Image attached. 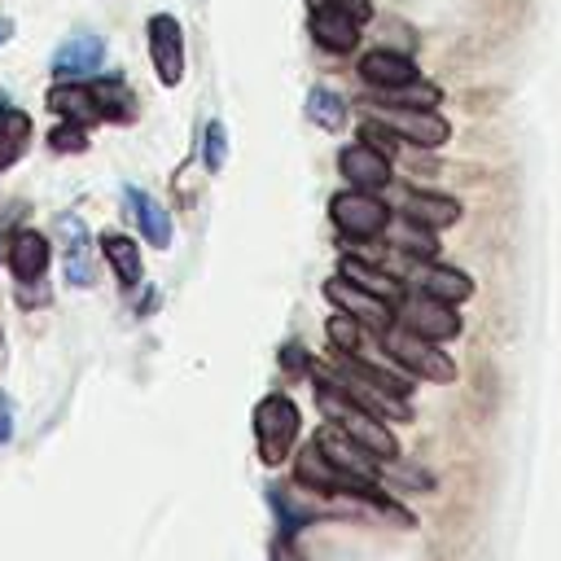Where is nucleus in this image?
<instances>
[{
    "label": "nucleus",
    "mask_w": 561,
    "mask_h": 561,
    "mask_svg": "<svg viewBox=\"0 0 561 561\" xmlns=\"http://www.w3.org/2000/svg\"><path fill=\"white\" fill-rule=\"evenodd\" d=\"M302 110H307V118H311L316 127H324V131H342V127H346V114H351L346 101H342L333 88H324V83H316V88L307 92V105H302Z\"/></svg>",
    "instance_id": "27"
},
{
    "label": "nucleus",
    "mask_w": 561,
    "mask_h": 561,
    "mask_svg": "<svg viewBox=\"0 0 561 561\" xmlns=\"http://www.w3.org/2000/svg\"><path fill=\"white\" fill-rule=\"evenodd\" d=\"M394 320H399L403 329L430 337V342H451V337H460V316H456V307H451V302H438V298H430V294H421V289H412V294H403V298L394 302Z\"/></svg>",
    "instance_id": "6"
},
{
    "label": "nucleus",
    "mask_w": 561,
    "mask_h": 561,
    "mask_svg": "<svg viewBox=\"0 0 561 561\" xmlns=\"http://www.w3.org/2000/svg\"><path fill=\"white\" fill-rule=\"evenodd\" d=\"M202 162H206V171L215 175V171H224V162H228V131H224V123L219 118H210L206 123V131H202Z\"/></svg>",
    "instance_id": "30"
},
{
    "label": "nucleus",
    "mask_w": 561,
    "mask_h": 561,
    "mask_svg": "<svg viewBox=\"0 0 561 561\" xmlns=\"http://www.w3.org/2000/svg\"><path fill=\"white\" fill-rule=\"evenodd\" d=\"M123 197H127L131 219L140 224L145 241H149V245H158V250H167V245H171V215H167V210H162L145 188H136V184H127V188H123Z\"/></svg>",
    "instance_id": "23"
},
{
    "label": "nucleus",
    "mask_w": 561,
    "mask_h": 561,
    "mask_svg": "<svg viewBox=\"0 0 561 561\" xmlns=\"http://www.w3.org/2000/svg\"><path fill=\"white\" fill-rule=\"evenodd\" d=\"M48 149H53V153H83V149H88V127L61 118V123L48 131Z\"/></svg>",
    "instance_id": "31"
},
{
    "label": "nucleus",
    "mask_w": 561,
    "mask_h": 561,
    "mask_svg": "<svg viewBox=\"0 0 561 561\" xmlns=\"http://www.w3.org/2000/svg\"><path fill=\"white\" fill-rule=\"evenodd\" d=\"M324 298H329L337 311L355 316L368 333H381V329L394 320V302H386V298H377V294L359 289V285H355V280H346L342 272H337L333 280H324Z\"/></svg>",
    "instance_id": "9"
},
{
    "label": "nucleus",
    "mask_w": 561,
    "mask_h": 561,
    "mask_svg": "<svg viewBox=\"0 0 561 561\" xmlns=\"http://www.w3.org/2000/svg\"><path fill=\"white\" fill-rule=\"evenodd\" d=\"M377 101H390V105H416V110H438L443 101V88L430 83V79H412L403 88H386V92H373Z\"/></svg>",
    "instance_id": "28"
},
{
    "label": "nucleus",
    "mask_w": 561,
    "mask_h": 561,
    "mask_svg": "<svg viewBox=\"0 0 561 561\" xmlns=\"http://www.w3.org/2000/svg\"><path fill=\"white\" fill-rule=\"evenodd\" d=\"M316 377V373H311ZM316 408H320V416L329 421V425H337V430H346L355 443H364L377 460H394L399 456V443H394V434L386 430V421L381 416H373L368 408H359L351 394H342L333 381H324V377H316Z\"/></svg>",
    "instance_id": "1"
},
{
    "label": "nucleus",
    "mask_w": 561,
    "mask_h": 561,
    "mask_svg": "<svg viewBox=\"0 0 561 561\" xmlns=\"http://www.w3.org/2000/svg\"><path fill=\"white\" fill-rule=\"evenodd\" d=\"M390 215H394V210H390L377 193H368V188H342V193H333V202H329V219H333V228H337L346 241H377V237L386 232Z\"/></svg>",
    "instance_id": "5"
},
{
    "label": "nucleus",
    "mask_w": 561,
    "mask_h": 561,
    "mask_svg": "<svg viewBox=\"0 0 561 561\" xmlns=\"http://www.w3.org/2000/svg\"><path fill=\"white\" fill-rule=\"evenodd\" d=\"M44 105L66 118V123H79V127H96L101 123V105H96V92L88 79H57L44 96Z\"/></svg>",
    "instance_id": "17"
},
{
    "label": "nucleus",
    "mask_w": 561,
    "mask_h": 561,
    "mask_svg": "<svg viewBox=\"0 0 561 561\" xmlns=\"http://www.w3.org/2000/svg\"><path fill=\"white\" fill-rule=\"evenodd\" d=\"M311 373L316 377H324V381H333L342 394H351L359 408H368L373 416H381V421H412V403L403 399V394H390V390H381V386H373L368 377H359V373H346V368H324V364H311Z\"/></svg>",
    "instance_id": "8"
},
{
    "label": "nucleus",
    "mask_w": 561,
    "mask_h": 561,
    "mask_svg": "<svg viewBox=\"0 0 561 561\" xmlns=\"http://www.w3.org/2000/svg\"><path fill=\"white\" fill-rule=\"evenodd\" d=\"M145 44H149V66L162 88H180L184 79V31L171 13H149L145 22Z\"/></svg>",
    "instance_id": "7"
},
{
    "label": "nucleus",
    "mask_w": 561,
    "mask_h": 561,
    "mask_svg": "<svg viewBox=\"0 0 561 561\" xmlns=\"http://www.w3.org/2000/svg\"><path fill=\"white\" fill-rule=\"evenodd\" d=\"M294 478H298L307 491H320V495H346V486H351V473L333 469L316 443H307V447L294 456Z\"/></svg>",
    "instance_id": "19"
},
{
    "label": "nucleus",
    "mask_w": 561,
    "mask_h": 561,
    "mask_svg": "<svg viewBox=\"0 0 561 561\" xmlns=\"http://www.w3.org/2000/svg\"><path fill=\"white\" fill-rule=\"evenodd\" d=\"M381 237H386L403 259H412V263L438 259V232L425 228V224H416V219H408V215H390V224H386Z\"/></svg>",
    "instance_id": "20"
},
{
    "label": "nucleus",
    "mask_w": 561,
    "mask_h": 561,
    "mask_svg": "<svg viewBox=\"0 0 561 561\" xmlns=\"http://www.w3.org/2000/svg\"><path fill=\"white\" fill-rule=\"evenodd\" d=\"M105 66V39L92 31H79L57 44L53 53V79H92Z\"/></svg>",
    "instance_id": "14"
},
{
    "label": "nucleus",
    "mask_w": 561,
    "mask_h": 561,
    "mask_svg": "<svg viewBox=\"0 0 561 561\" xmlns=\"http://www.w3.org/2000/svg\"><path fill=\"white\" fill-rule=\"evenodd\" d=\"M13 39V18H0V44H9Z\"/></svg>",
    "instance_id": "35"
},
{
    "label": "nucleus",
    "mask_w": 561,
    "mask_h": 561,
    "mask_svg": "<svg viewBox=\"0 0 561 561\" xmlns=\"http://www.w3.org/2000/svg\"><path fill=\"white\" fill-rule=\"evenodd\" d=\"M377 346H381L403 373H412V377H421V381H456V359H451L447 351H438L443 342H430V337L403 329L399 320H390V324L377 333Z\"/></svg>",
    "instance_id": "2"
},
{
    "label": "nucleus",
    "mask_w": 561,
    "mask_h": 561,
    "mask_svg": "<svg viewBox=\"0 0 561 561\" xmlns=\"http://www.w3.org/2000/svg\"><path fill=\"white\" fill-rule=\"evenodd\" d=\"M48 259H53V245H48L44 232H35V228H18V232L4 237V267L13 272L18 285H35V280H44Z\"/></svg>",
    "instance_id": "13"
},
{
    "label": "nucleus",
    "mask_w": 561,
    "mask_h": 561,
    "mask_svg": "<svg viewBox=\"0 0 561 561\" xmlns=\"http://www.w3.org/2000/svg\"><path fill=\"white\" fill-rule=\"evenodd\" d=\"M254 447H259V460L263 465H285L289 456H294V447H298V430H302V416H298V408H294V399L289 394H280V390H272V394H263L259 403H254Z\"/></svg>",
    "instance_id": "3"
},
{
    "label": "nucleus",
    "mask_w": 561,
    "mask_h": 561,
    "mask_svg": "<svg viewBox=\"0 0 561 561\" xmlns=\"http://www.w3.org/2000/svg\"><path fill=\"white\" fill-rule=\"evenodd\" d=\"M412 289H421V294H430V298H438V302H451V307H460V302H469L473 298V280L460 272V267H447V263H438V259H425V263H412Z\"/></svg>",
    "instance_id": "16"
},
{
    "label": "nucleus",
    "mask_w": 561,
    "mask_h": 561,
    "mask_svg": "<svg viewBox=\"0 0 561 561\" xmlns=\"http://www.w3.org/2000/svg\"><path fill=\"white\" fill-rule=\"evenodd\" d=\"M324 333H329V346H333V351H355V346L364 342V324H359L355 316L337 311V307H333V316H329Z\"/></svg>",
    "instance_id": "29"
},
{
    "label": "nucleus",
    "mask_w": 561,
    "mask_h": 561,
    "mask_svg": "<svg viewBox=\"0 0 561 561\" xmlns=\"http://www.w3.org/2000/svg\"><path fill=\"white\" fill-rule=\"evenodd\" d=\"M280 368L302 377V373H311V355H307L298 342H289V346H280Z\"/></svg>",
    "instance_id": "32"
},
{
    "label": "nucleus",
    "mask_w": 561,
    "mask_h": 561,
    "mask_svg": "<svg viewBox=\"0 0 561 561\" xmlns=\"http://www.w3.org/2000/svg\"><path fill=\"white\" fill-rule=\"evenodd\" d=\"M364 118L381 123L386 131H394L403 145H416V149H443L451 140V123L438 114V110H416V105H390V101H377V96H364L359 101Z\"/></svg>",
    "instance_id": "4"
},
{
    "label": "nucleus",
    "mask_w": 561,
    "mask_h": 561,
    "mask_svg": "<svg viewBox=\"0 0 561 561\" xmlns=\"http://www.w3.org/2000/svg\"><path fill=\"white\" fill-rule=\"evenodd\" d=\"M359 18L355 13H346L342 4H311V18H307V31H311V39H316V48H324V53H333V57H346V53H355L359 48Z\"/></svg>",
    "instance_id": "10"
},
{
    "label": "nucleus",
    "mask_w": 561,
    "mask_h": 561,
    "mask_svg": "<svg viewBox=\"0 0 561 561\" xmlns=\"http://www.w3.org/2000/svg\"><path fill=\"white\" fill-rule=\"evenodd\" d=\"M31 145V114L0 96V171H9Z\"/></svg>",
    "instance_id": "26"
},
{
    "label": "nucleus",
    "mask_w": 561,
    "mask_h": 561,
    "mask_svg": "<svg viewBox=\"0 0 561 561\" xmlns=\"http://www.w3.org/2000/svg\"><path fill=\"white\" fill-rule=\"evenodd\" d=\"M311 443L324 451V460H329L333 469H342V473H351V478H381V460H377L364 443H355L346 430H337V425H320Z\"/></svg>",
    "instance_id": "12"
},
{
    "label": "nucleus",
    "mask_w": 561,
    "mask_h": 561,
    "mask_svg": "<svg viewBox=\"0 0 561 561\" xmlns=\"http://www.w3.org/2000/svg\"><path fill=\"white\" fill-rule=\"evenodd\" d=\"M13 438V403L0 394V443H9Z\"/></svg>",
    "instance_id": "33"
},
{
    "label": "nucleus",
    "mask_w": 561,
    "mask_h": 561,
    "mask_svg": "<svg viewBox=\"0 0 561 561\" xmlns=\"http://www.w3.org/2000/svg\"><path fill=\"white\" fill-rule=\"evenodd\" d=\"M276 561H302V557L289 548V539H280V543H276Z\"/></svg>",
    "instance_id": "34"
},
{
    "label": "nucleus",
    "mask_w": 561,
    "mask_h": 561,
    "mask_svg": "<svg viewBox=\"0 0 561 561\" xmlns=\"http://www.w3.org/2000/svg\"><path fill=\"white\" fill-rule=\"evenodd\" d=\"M101 259L110 263V272L118 276V285H140L145 280V263H140V241L123 237V232H105L101 237Z\"/></svg>",
    "instance_id": "24"
},
{
    "label": "nucleus",
    "mask_w": 561,
    "mask_h": 561,
    "mask_svg": "<svg viewBox=\"0 0 561 561\" xmlns=\"http://www.w3.org/2000/svg\"><path fill=\"white\" fill-rule=\"evenodd\" d=\"M399 215H408V219H416V224H425V228L443 232V228H451V224L460 219V202H456V197H447V193L408 188V193H403V202H399Z\"/></svg>",
    "instance_id": "18"
},
{
    "label": "nucleus",
    "mask_w": 561,
    "mask_h": 561,
    "mask_svg": "<svg viewBox=\"0 0 561 561\" xmlns=\"http://www.w3.org/2000/svg\"><path fill=\"white\" fill-rule=\"evenodd\" d=\"M92 83V92H96V105H101V123H118V127H127L131 118H136V92L123 83V79H101V75H92L88 79Z\"/></svg>",
    "instance_id": "25"
},
{
    "label": "nucleus",
    "mask_w": 561,
    "mask_h": 561,
    "mask_svg": "<svg viewBox=\"0 0 561 561\" xmlns=\"http://www.w3.org/2000/svg\"><path fill=\"white\" fill-rule=\"evenodd\" d=\"M337 171L351 188H368V193H381L390 180H394V162L373 149L368 140H351L342 153H337Z\"/></svg>",
    "instance_id": "11"
},
{
    "label": "nucleus",
    "mask_w": 561,
    "mask_h": 561,
    "mask_svg": "<svg viewBox=\"0 0 561 561\" xmlns=\"http://www.w3.org/2000/svg\"><path fill=\"white\" fill-rule=\"evenodd\" d=\"M355 70H359V79H364L373 92H386V88H403V83L421 79L416 61H412L408 53H399V48H368V53H359Z\"/></svg>",
    "instance_id": "15"
},
{
    "label": "nucleus",
    "mask_w": 561,
    "mask_h": 561,
    "mask_svg": "<svg viewBox=\"0 0 561 561\" xmlns=\"http://www.w3.org/2000/svg\"><path fill=\"white\" fill-rule=\"evenodd\" d=\"M346 280H355L359 289H368V294H377V298H386V302H399L408 289H403V280L394 276V272H386L381 263H368V259H359V254H342V267H337Z\"/></svg>",
    "instance_id": "22"
},
{
    "label": "nucleus",
    "mask_w": 561,
    "mask_h": 561,
    "mask_svg": "<svg viewBox=\"0 0 561 561\" xmlns=\"http://www.w3.org/2000/svg\"><path fill=\"white\" fill-rule=\"evenodd\" d=\"M57 232H61V250H66V280L88 289L92 285V263H88V228H83V219L79 215H61Z\"/></svg>",
    "instance_id": "21"
}]
</instances>
